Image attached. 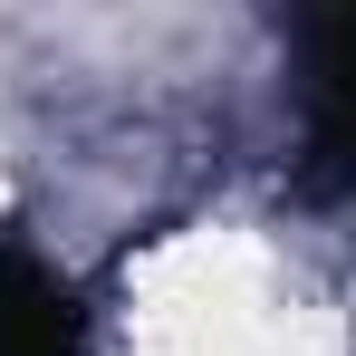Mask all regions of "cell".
Returning <instances> with one entry per match:
<instances>
[{
  "label": "cell",
  "instance_id": "obj_1",
  "mask_svg": "<svg viewBox=\"0 0 356 356\" xmlns=\"http://www.w3.org/2000/svg\"><path fill=\"white\" fill-rule=\"evenodd\" d=\"M0 356H77V318L49 270L0 250Z\"/></svg>",
  "mask_w": 356,
  "mask_h": 356
}]
</instances>
